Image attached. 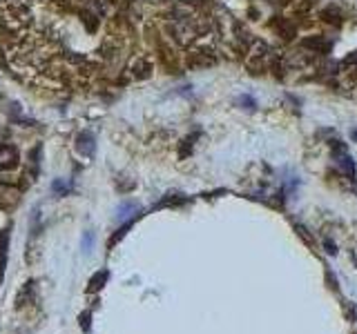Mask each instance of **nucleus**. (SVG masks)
I'll return each mask as SVG.
<instances>
[{"label": "nucleus", "instance_id": "nucleus-3", "mask_svg": "<svg viewBox=\"0 0 357 334\" xmlns=\"http://www.w3.org/2000/svg\"><path fill=\"white\" fill-rule=\"evenodd\" d=\"M54 191H58V194H65L67 190H69V185H67V183H62V181H54Z\"/></svg>", "mask_w": 357, "mask_h": 334}, {"label": "nucleus", "instance_id": "nucleus-1", "mask_svg": "<svg viewBox=\"0 0 357 334\" xmlns=\"http://www.w3.org/2000/svg\"><path fill=\"white\" fill-rule=\"evenodd\" d=\"M92 134H87V132H83L78 136V143H76V149L80 151V154H85V156H92V151H94V145L92 143Z\"/></svg>", "mask_w": 357, "mask_h": 334}, {"label": "nucleus", "instance_id": "nucleus-2", "mask_svg": "<svg viewBox=\"0 0 357 334\" xmlns=\"http://www.w3.org/2000/svg\"><path fill=\"white\" fill-rule=\"evenodd\" d=\"M237 102H239V105L243 107V109H248V111H254V107H257V102H254L250 96H241Z\"/></svg>", "mask_w": 357, "mask_h": 334}, {"label": "nucleus", "instance_id": "nucleus-4", "mask_svg": "<svg viewBox=\"0 0 357 334\" xmlns=\"http://www.w3.org/2000/svg\"><path fill=\"white\" fill-rule=\"evenodd\" d=\"M89 245H92V234H85V239H83V249L85 252H89Z\"/></svg>", "mask_w": 357, "mask_h": 334}]
</instances>
